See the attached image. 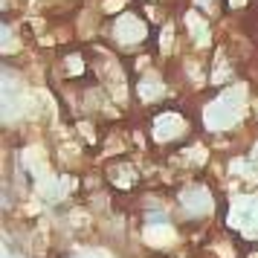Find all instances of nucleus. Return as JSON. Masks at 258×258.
<instances>
[{"label":"nucleus","instance_id":"2","mask_svg":"<svg viewBox=\"0 0 258 258\" xmlns=\"http://www.w3.org/2000/svg\"><path fill=\"white\" fill-rule=\"evenodd\" d=\"M235 116H238V96H232V93H223L209 110V122L212 125H218V128L235 122Z\"/></svg>","mask_w":258,"mask_h":258},{"label":"nucleus","instance_id":"5","mask_svg":"<svg viewBox=\"0 0 258 258\" xmlns=\"http://www.w3.org/2000/svg\"><path fill=\"white\" fill-rule=\"evenodd\" d=\"M183 206H188L195 215H200V212L209 209V195L203 188H186L183 191Z\"/></svg>","mask_w":258,"mask_h":258},{"label":"nucleus","instance_id":"3","mask_svg":"<svg viewBox=\"0 0 258 258\" xmlns=\"http://www.w3.org/2000/svg\"><path fill=\"white\" fill-rule=\"evenodd\" d=\"M235 223L238 229H244L246 235L258 232V198H244L235 209Z\"/></svg>","mask_w":258,"mask_h":258},{"label":"nucleus","instance_id":"1","mask_svg":"<svg viewBox=\"0 0 258 258\" xmlns=\"http://www.w3.org/2000/svg\"><path fill=\"white\" fill-rule=\"evenodd\" d=\"M113 38L119 44H140L145 38V24H142L137 15H125L113 24Z\"/></svg>","mask_w":258,"mask_h":258},{"label":"nucleus","instance_id":"4","mask_svg":"<svg viewBox=\"0 0 258 258\" xmlns=\"http://www.w3.org/2000/svg\"><path fill=\"white\" fill-rule=\"evenodd\" d=\"M183 131V119L180 116H157V122H154V137L157 140H171V137H177Z\"/></svg>","mask_w":258,"mask_h":258}]
</instances>
